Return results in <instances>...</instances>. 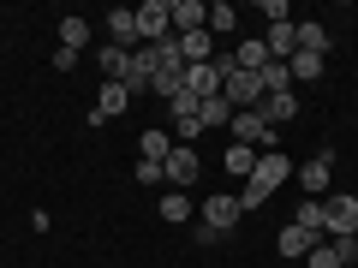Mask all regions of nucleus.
<instances>
[{"label":"nucleus","instance_id":"f03ea898","mask_svg":"<svg viewBox=\"0 0 358 268\" xmlns=\"http://www.w3.org/2000/svg\"><path fill=\"white\" fill-rule=\"evenodd\" d=\"M197 173H203V155L192 149V143H173L162 161V179L173 185V191H185V185H197Z\"/></svg>","mask_w":358,"mask_h":268},{"label":"nucleus","instance_id":"20e7f679","mask_svg":"<svg viewBox=\"0 0 358 268\" xmlns=\"http://www.w3.org/2000/svg\"><path fill=\"white\" fill-rule=\"evenodd\" d=\"M167 24H173V36L209 30V6H203V0H167Z\"/></svg>","mask_w":358,"mask_h":268},{"label":"nucleus","instance_id":"1a4fd4ad","mask_svg":"<svg viewBox=\"0 0 358 268\" xmlns=\"http://www.w3.org/2000/svg\"><path fill=\"white\" fill-rule=\"evenodd\" d=\"M167 30H173V24H167V0H143V6H138V36H143V48L162 42Z\"/></svg>","mask_w":358,"mask_h":268},{"label":"nucleus","instance_id":"6ab92c4d","mask_svg":"<svg viewBox=\"0 0 358 268\" xmlns=\"http://www.w3.org/2000/svg\"><path fill=\"white\" fill-rule=\"evenodd\" d=\"M227 179H251V167H257V149H245V143H227Z\"/></svg>","mask_w":358,"mask_h":268},{"label":"nucleus","instance_id":"7ed1b4c3","mask_svg":"<svg viewBox=\"0 0 358 268\" xmlns=\"http://www.w3.org/2000/svg\"><path fill=\"white\" fill-rule=\"evenodd\" d=\"M322 227H329L334 239H358V197H346V191L322 197Z\"/></svg>","mask_w":358,"mask_h":268},{"label":"nucleus","instance_id":"7c9ffc66","mask_svg":"<svg viewBox=\"0 0 358 268\" xmlns=\"http://www.w3.org/2000/svg\"><path fill=\"white\" fill-rule=\"evenodd\" d=\"M352 262H358V239H352Z\"/></svg>","mask_w":358,"mask_h":268},{"label":"nucleus","instance_id":"b1692460","mask_svg":"<svg viewBox=\"0 0 358 268\" xmlns=\"http://www.w3.org/2000/svg\"><path fill=\"white\" fill-rule=\"evenodd\" d=\"M293 227H305V232H317V239H322V232H329V227H322V197H305V203H299V215H293Z\"/></svg>","mask_w":358,"mask_h":268},{"label":"nucleus","instance_id":"5701e85b","mask_svg":"<svg viewBox=\"0 0 358 268\" xmlns=\"http://www.w3.org/2000/svg\"><path fill=\"white\" fill-rule=\"evenodd\" d=\"M84 42H90V18H60V48L84 54Z\"/></svg>","mask_w":358,"mask_h":268},{"label":"nucleus","instance_id":"2eb2a0df","mask_svg":"<svg viewBox=\"0 0 358 268\" xmlns=\"http://www.w3.org/2000/svg\"><path fill=\"white\" fill-rule=\"evenodd\" d=\"M155 215H162V221H173V227H185V221L197 215V203H192V197H185V191H167L162 203H155Z\"/></svg>","mask_w":358,"mask_h":268},{"label":"nucleus","instance_id":"f3484780","mask_svg":"<svg viewBox=\"0 0 358 268\" xmlns=\"http://www.w3.org/2000/svg\"><path fill=\"white\" fill-rule=\"evenodd\" d=\"M150 89H155V96H162V102H173L179 89H185V66H162V72L150 77Z\"/></svg>","mask_w":358,"mask_h":268},{"label":"nucleus","instance_id":"9b49d317","mask_svg":"<svg viewBox=\"0 0 358 268\" xmlns=\"http://www.w3.org/2000/svg\"><path fill=\"white\" fill-rule=\"evenodd\" d=\"M257 114L268 119V126H287V119H299V89H281V96H263V107Z\"/></svg>","mask_w":358,"mask_h":268},{"label":"nucleus","instance_id":"ddd939ff","mask_svg":"<svg viewBox=\"0 0 358 268\" xmlns=\"http://www.w3.org/2000/svg\"><path fill=\"white\" fill-rule=\"evenodd\" d=\"M263 48H268V60H293V54H299V30L293 24H268Z\"/></svg>","mask_w":358,"mask_h":268},{"label":"nucleus","instance_id":"6e6552de","mask_svg":"<svg viewBox=\"0 0 358 268\" xmlns=\"http://www.w3.org/2000/svg\"><path fill=\"white\" fill-rule=\"evenodd\" d=\"M352 262V239H317L305 256V268H346Z\"/></svg>","mask_w":358,"mask_h":268},{"label":"nucleus","instance_id":"4be33fe9","mask_svg":"<svg viewBox=\"0 0 358 268\" xmlns=\"http://www.w3.org/2000/svg\"><path fill=\"white\" fill-rule=\"evenodd\" d=\"M287 66H293V84H317V77H322V54H305V48H299Z\"/></svg>","mask_w":358,"mask_h":268},{"label":"nucleus","instance_id":"f257e3e1","mask_svg":"<svg viewBox=\"0 0 358 268\" xmlns=\"http://www.w3.org/2000/svg\"><path fill=\"white\" fill-rule=\"evenodd\" d=\"M287 179H293V161H287L281 149H268V155H257L251 179H245V191H239V209H257V203H268V197L281 191Z\"/></svg>","mask_w":358,"mask_h":268},{"label":"nucleus","instance_id":"4468645a","mask_svg":"<svg viewBox=\"0 0 358 268\" xmlns=\"http://www.w3.org/2000/svg\"><path fill=\"white\" fill-rule=\"evenodd\" d=\"M227 60H233V72H263V66H268V48H263L257 36H245L239 48L227 54Z\"/></svg>","mask_w":358,"mask_h":268},{"label":"nucleus","instance_id":"c756f323","mask_svg":"<svg viewBox=\"0 0 358 268\" xmlns=\"http://www.w3.org/2000/svg\"><path fill=\"white\" fill-rule=\"evenodd\" d=\"M131 179H138V185H162V161H138Z\"/></svg>","mask_w":358,"mask_h":268},{"label":"nucleus","instance_id":"cd10ccee","mask_svg":"<svg viewBox=\"0 0 358 268\" xmlns=\"http://www.w3.org/2000/svg\"><path fill=\"white\" fill-rule=\"evenodd\" d=\"M197 107H203V102H197L192 89H179L173 102H167V114H173V119H185V114H197Z\"/></svg>","mask_w":358,"mask_h":268},{"label":"nucleus","instance_id":"0eeeda50","mask_svg":"<svg viewBox=\"0 0 358 268\" xmlns=\"http://www.w3.org/2000/svg\"><path fill=\"white\" fill-rule=\"evenodd\" d=\"M126 107H131V89L126 84H102V96H96V107H90V126H108V119H114V114H126Z\"/></svg>","mask_w":358,"mask_h":268},{"label":"nucleus","instance_id":"bb28decb","mask_svg":"<svg viewBox=\"0 0 358 268\" xmlns=\"http://www.w3.org/2000/svg\"><path fill=\"white\" fill-rule=\"evenodd\" d=\"M197 131H203V119H197V114L173 119V143H197Z\"/></svg>","mask_w":358,"mask_h":268},{"label":"nucleus","instance_id":"dca6fc26","mask_svg":"<svg viewBox=\"0 0 358 268\" xmlns=\"http://www.w3.org/2000/svg\"><path fill=\"white\" fill-rule=\"evenodd\" d=\"M257 77H263V96H281V89H293V66H287V60H268Z\"/></svg>","mask_w":358,"mask_h":268},{"label":"nucleus","instance_id":"f8f14e48","mask_svg":"<svg viewBox=\"0 0 358 268\" xmlns=\"http://www.w3.org/2000/svg\"><path fill=\"white\" fill-rule=\"evenodd\" d=\"M131 54H138V48H114V42H108V48L96 54V66H102V77H108V84H126V72H131Z\"/></svg>","mask_w":358,"mask_h":268},{"label":"nucleus","instance_id":"aec40b11","mask_svg":"<svg viewBox=\"0 0 358 268\" xmlns=\"http://www.w3.org/2000/svg\"><path fill=\"white\" fill-rule=\"evenodd\" d=\"M239 30V13H233V0H215L209 6V36H233Z\"/></svg>","mask_w":358,"mask_h":268},{"label":"nucleus","instance_id":"39448f33","mask_svg":"<svg viewBox=\"0 0 358 268\" xmlns=\"http://www.w3.org/2000/svg\"><path fill=\"white\" fill-rule=\"evenodd\" d=\"M329 179H334V149H317L305 167H299V185H305L310 197H329Z\"/></svg>","mask_w":358,"mask_h":268},{"label":"nucleus","instance_id":"423d86ee","mask_svg":"<svg viewBox=\"0 0 358 268\" xmlns=\"http://www.w3.org/2000/svg\"><path fill=\"white\" fill-rule=\"evenodd\" d=\"M197 209H203V227H215V232H233V227H239V215H245L239 197H227V191H215L209 203H197Z\"/></svg>","mask_w":358,"mask_h":268},{"label":"nucleus","instance_id":"393cba45","mask_svg":"<svg viewBox=\"0 0 358 268\" xmlns=\"http://www.w3.org/2000/svg\"><path fill=\"white\" fill-rule=\"evenodd\" d=\"M310 244H317V232H305V227L281 232V256H310Z\"/></svg>","mask_w":358,"mask_h":268},{"label":"nucleus","instance_id":"412c9836","mask_svg":"<svg viewBox=\"0 0 358 268\" xmlns=\"http://www.w3.org/2000/svg\"><path fill=\"white\" fill-rule=\"evenodd\" d=\"M293 30H299V48L305 54H329V30H322L317 18H305V24H293Z\"/></svg>","mask_w":358,"mask_h":268},{"label":"nucleus","instance_id":"a211bd4d","mask_svg":"<svg viewBox=\"0 0 358 268\" xmlns=\"http://www.w3.org/2000/svg\"><path fill=\"white\" fill-rule=\"evenodd\" d=\"M197 119H203V131H209V126L227 131V126H233V102H227V96H209V102L197 107Z\"/></svg>","mask_w":358,"mask_h":268},{"label":"nucleus","instance_id":"a878e982","mask_svg":"<svg viewBox=\"0 0 358 268\" xmlns=\"http://www.w3.org/2000/svg\"><path fill=\"white\" fill-rule=\"evenodd\" d=\"M167 149H173V137H167V131H143V143H138L143 161H167Z\"/></svg>","mask_w":358,"mask_h":268},{"label":"nucleus","instance_id":"c85d7f7f","mask_svg":"<svg viewBox=\"0 0 358 268\" xmlns=\"http://www.w3.org/2000/svg\"><path fill=\"white\" fill-rule=\"evenodd\" d=\"M263 18L268 24H293V6H287V0H263Z\"/></svg>","mask_w":358,"mask_h":268},{"label":"nucleus","instance_id":"9d476101","mask_svg":"<svg viewBox=\"0 0 358 268\" xmlns=\"http://www.w3.org/2000/svg\"><path fill=\"white\" fill-rule=\"evenodd\" d=\"M108 42H114V48H138V13H131V6H114V13H108Z\"/></svg>","mask_w":358,"mask_h":268}]
</instances>
